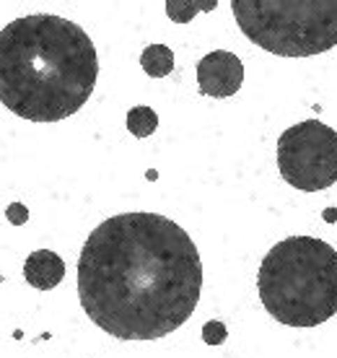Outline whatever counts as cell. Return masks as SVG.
<instances>
[{
	"label": "cell",
	"mask_w": 337,
	"mask_h": 358,
	"mask_svg": "<svg viewBox=\"0 0 337 358\" xmlns=\"http://www.w3.org/2000/svg\"><path fill=\"white\" fill-rule=\"evenodd\" d=\"M200 288V252L166 215H112L80 250V306L117 341H159L179 330L197 309Z\"/></svg>",
	"instance_id": "1"
},
{
	"label": "cell",
	"mask_w": 337,
	"mask_h": 358,
	"mask_svg": "<svg viewBox=\"0 0 337 358\" xmlns=\"http://www.w3.org/2000/svg\"><path fill=\"white\" fill-rule=\"evenodd\" d=\"M99 57L68 18L34 13L0 31V101L29 122H60L94 94Z\"/></svg>",
	"instance_id": "2"
},
{
	"label": "cell",
	"mask_w": 337,
	"mask_h": 358,
	"mask_svg": "<svg viewBox=\"0 0 337 358\" xmlns=\"http://www.w3.org/2000/svg\"><path fill=\"white\" fill-rule=\"evenodd\" d=\"M257 291L280 324L314 327L337 314V252L317 236H288L265 255Z\"/></svg>",
	"instance_id": "3"
},
{
	"label": "cell",
	"mask_w": 337,
	"mask_h": 358,
	"mask_svg": "<svg viewBox=\"0 0 337 358\" xmlns=\"http://www.w3.org/2000/svg\"><path fill=\"white\" fill-rule=\"evenodd\" d=\"M244 36L280 57H311L337 45V0H234Z\"/></svg>",
	"instance_id": "4"
},
{
	"label": "cell",
	"mask_w": 337,
	"mask_h": 358,
	"mask_svg": "<svg viewBox=\"0 0 337 358\" xmlns=\"http://www.w3.org/2000/svg\"><path fill=\"white\" fill-rule=\"evenodd\" d=\"M278 169L296 189L320 192L337 182V130L303 120L288 127L278 141Z\"/></svg>",
	"instance_id": "5"
},
{
	"label": "cell",
	"mask_w": 337,
	"mask_h": 358,
	"mask_svg": "<svg viewBox=\"0 0 337 358\" xmlns=\"http://www.w3.org/2000/svg\"><path fill=\"white\" fill-rule=\"evenodd\" d=\"M244 83V65L229 50H213L197 63V86L205 96H234Z\"/></svg>",
	"instance_id": "6"
},
{
	"label": "cell",
	"mask_w": 337,
	"mask_h": 358,
	"mask_svg": "<svg viewBox=\"0 0 337 358\" xmlns=\"http://www.w3.org/2000/svg\"><path fill=\"white\" fill-rule=\"evenodd\" d=\"M24 278L29 286L50 291V288L60 286V280L65 278V260L50 250H36L24 262Z\"/></svg>",
	"instance_id": "7"
},
{
	"label": "cell",
	"mask_w": 337,
	"mask_h": 358,
	"mask_svg": "<svg viewBox=\"0 0 337 358\" xmlns=\"http://www.w3.org/2000/svg\"><path fill=\"white\" fill-rule=\"evenodd\" d=\"M141 65L151 78H166L174 71V52L166 45H148L141 55Z\"/></svg>",
	"instance_id": "8"
},
{
	"label": "cell",
	"mask_w": 337,
	"mask_h": 358,
	"mask_svg": "<svg viewBox=\"0 0 337 358\" xmlns=\"http://www.w3.org/2000/svg\"><path fill=\"white\" fill-rule=\"evenodd\" d=\"M159 127V115L153 112L151 107H133L127 112V130L135 135V138H148V135L156 133Z\"/></svg>",
	"instance_id": "9"
},
{
	"label": "cell",
	"mask_w": 337,
	"mask_h": 358,
	"mask_svg": "<svg viewBox=\"0 0 337 358\" xmlns=\"http://www.w3.org/2000/svg\"><path fill=\"white\" fill-rule=\"evenodd\" d=\"M218 3L215 0H200V3H185V0H168L166 13L168 18H174L177 24H187L189 18L195 16L197 10H213Z\"/></svg>",
	"instance_id": "10"
},
{
	"label": "cell",
	"mask_w": 337,
	"mask_h": 358,
	"mask_svg": "<svg viewBox=\"0 0 337 358\" xmlns=\"http://www.w3.org/2000/svg\"><path fill=\"white\" fill-rule=\"evenodd\" d=\"M229 338V330H226V324L213 320V322H205L203 324V341L208 345H221L223 341Z\"/></svg>",
	"instance_id": "11"
},
{
	"label": "cell",
	"mask_w": 337,
	"mask_h": 358,
	"mask_svg": "<svg viewBox=\"0 0 337 358\" xmlns=\"http://www.w3.org/2000/svg\"><path fill=\"white\" fill-rule=\"evenodd\" d=\"M6 215H8V221L13 226H24L29 221V210L24 203H10L8 210H6Z\"/></svg>",
	"instance_id": "12"
},
{
	"label": "cell",
	"mask_w": 337,
	"mask_h": 358,
	"mask_svg": "<svg viewBox=\"0 0 337 358\" xmlns=\"http://www.w3.org/2000/svg\"><path fill=\"white\" fill-rule=\"evenodd\" d=\"M324 215H327V221H337V210H327Z\"/></svg>",
	"instance_id": "13"
}]
</instances>
